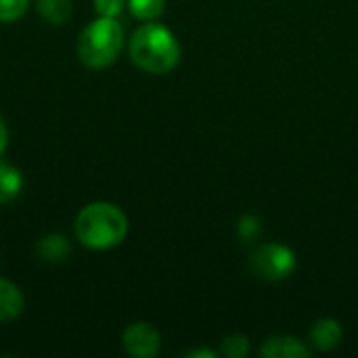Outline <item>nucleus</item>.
Here are the masks:
<instances>
[{
	"label": "nucleus",
	"instance_id": "obj_1",
	"mask_svg": "<svg viewBox=\"0 0 358 358\" xmlns=\"http://www.w3.org/2000/svg\"><path fill=\"white\" fill-rule=\"evenodd\" d=\"M130 59L147 73H168L180 61V44L168 27L149 21L134 31Z\"/></svg>",
	"mask_w": 358,
	"mask_h": 358
},
{
	"label": "nucleus",
	"instance_id": "obj_2",
	"mask_svg": "<svg viewBox=\"0 0 358 358\" xmlns=\"http://www.w3.org/2000/svg\"><path fill=\"white\" fill-rule=\"evenodd\" d=\"M73 231L82 245L90 250H109L124 241L128 233V218L117 206L96 201L80 210Z\"/></svg>",
	"mask_w": 358,
	"mask_h": 358
},
{
	"label": "nucleus",
	"instance_id": "obj_3",
	"mask_svg": "<svg viewBox=\"0 0 358 358\" xmlns=\"http://www.w3.org/2000/svg\"><path fill=\"white\" fill-rule=\"evenodd\" d=\"M124 46V29L115 17H99L78 38V59L90 69L113 65Z\"/></svg>",
	"mask_w": 358,
	"mask_h": 358
},
{
	"label": "nucleus",
	"instance_id": "obj_4",
	"mask_svg": "<svg viewBox=\"0 0 358 358\" xmlns=\"http://www.w3.org/2000/svg\"><path fill=\"white\" fill-rule=\"evenodd\" d=\"M252 271L266 281H283L296 271V254L283 243H264L250 258Z\"/></svg>",
	"mask_w": 358,
	"mask_h": 358
},
{
	"label": "nucleus",
	"instance_id": "obj_5",
	"mask_svg": "<svg viewBox=\"0 0 358 358\" xmlns=\"http://www.w3.org/2000/svg\"><path fill=\"white\" fill-rule=\"evenodd\" d=\"M124 350L134 358H153L159 352V334L151 323H132L122 336Z\"/></svg>",
	"mask_w": 358,
	"mask_h": 358
},
{
	"label": "nucleus",
	"instance_id": "obj_6",
	"mask_svg": "<svg viewBox=\"0 0 358 358\" xmlns=\"http://www.w3.org/2000/svg\"><path fill=\"white\" fill-rule=\"evenodd\" d=\"M260 355L264 358H306L310 357V348L298 338L277 336L264 342V346L260 348Z\"/></svg>",
	"mask_w": 358,
	"mask_h": 358
},
{
	"label": "nucleus",
	"instance_id": "obj_7",
	"mask_svg": "<svg viewBox=\"0 0 358 358\" xmlns=\"http://www.w3.org/2000/svg\"><path fill=\"white\" fill-rule=\"evenodd\" d=\"M310 346L321 352L336 350L342 342V325L336 319H319L308 331Z\"/></svg>",
	"mask_w": 358,
	"mask_h": 358
},
{
	"label": "nucleus",
	"instance_id": "obj_8",
	"mask_svg": "<svg viewBox=\"0 0 358 358\" xmlns=\"http://www.w3.org/2000/svg\"><path fill=\"white\" fill-rule=\"evenodd\" d=\"M23 306H25V300H23L21 289L10 281L0 279V323L15 321L23 313Z\"/></svg>",
	"mask_w": 358,
	"mask_h": 358
},
{
	"label": "nucleus",
	"instance_id": "obj_9",
	"mask_svg": "<svg viewBox=\"0 0 358 358\" xmlns=\"http://www.w3.org/2000/svg\"><path fill=\"white\" fill-rule=\"evenodd\" d=\"M36 252H38V256L44 262L61 264V262H65L71 256V245H69V241L63 235H57L55 233V235H48V237L40 239Z\"/></svg>",
	"mask_w": 358,
	"mask_h": 358
},
{
	"label": "nucleus",
	"instance_id": "obj_10",
	"mask_svg": "<svg viewBox=\"0 0 358 358\" xmlns=\"http://www.w3.org/2000/svg\"><path fill=\"white\" fill-rule=\"evenodd\" d=\"M23 189V176L17 168L0 164V203L13 201Z\"/></svg>",
	"mask_w": 358,
	"mask_h": 358
},
{
	"label": "nucleus",
	"instance_id": "obj_11",
	"mask_svg": "<svg viewBox=\"0 0 358 358\" xmlns=\"http://www.w3.org/2000/svg\"><path fill=\"white\" fill-rule=\"evenodd\" d=\"M36 8L52 25H61L71 17V0H36Z\"/></svg>",
	"mask_w": 358,
	"mask_h": 358
},
{
	"label": "nucleus",
	"instance_id": "obj_12",
	"mask_svg": "<svg viewBox=\"0 0 358 358\" xmlns=\"http://www.w3.org/2000/svg\"><path fill=\"white\" fill-rule=\"evenodd\" d=\"M166 0H128L130 13L141 21H155L164 13Z\"/></svg>",
	"mask_w": 358,
	"mask_h": 358
},
{
	"label": "nucleus",
	"instance_id": "obj_13",
	"mask_svg": "<svg viewBox=\"0 0 358 358\" xmlns=\"http://www.w3.org/2000/svg\"><path fill=\"white\" fill-rule=\"evenodd\" d=\"M222 355L229 358H245L250 355V340L241 334H233L222 340Z\"/></svg>",
	"mask_w": 358,
	"mask_h": 358
},
{
	"label": "nucleus",
	"instance_id": "obj_14",
	"mask_svg": "<svg viewBox=\"0 0 358 358\" xmlns=\"http://www.w3.org/2000/svg\"><path fill=\"white\" fill-rule=\"evenodd\" d=\"M29 0H0V23L17 21L25 15Z\"/></svg>",
	"mask_w": 358,
	"mask_h": 358
},
{
	"label": "nucleus",
	"instance_id": "obj_15",
	"mask_svg": "<svg viewBox=\"0 0 358 358\" xmlns=\"http://www.w3.org/2000/svg\"><path fill=\"white\" fill-rule=\"evenodd\" d=\"M128 0H94V10L101 17H117Z\"/></svg>",
	"mask_w": 358,
	"mask_h": 358
},
{
	"label": "nucleus",
	"instance_id": "obj_16",
	"mask_svg": "<svg viewBox=\"0 0 358 358\" xmlns=\"http://www.w3.org/2000/svg\"><path fill=\"white\" fill-rule=\"evenodd\" d=\"M237 229H239V237L243 241H252L254 237L260 235V220L254 218V216H243L239 220V227Z\"/></svg>",
	"mask_w": 358,
	"mask_h": 358
},
{
	"label": "nucleus",
	"instance_id": "obj_17",
	"mask_svg": "<svg viewBox=\"0 0 358 358\" xmlns=\"http://www.w3.org/2000/svg\"><path fill=\"white\" fill-rule=\"evenodd\" d=\"M6 141H8V130H6L4 120L0 117V155H2V151L6 149Z\"/></svg>",
	"mask_w": 358,
	"mask_h": 358
},
{
	"label": "nucleus",
	"instance_id": "obj_18",
	"mask_svg": "<svg viewBox=\"0 0 358 358\" xmlns=\"http://www.w3.org/2000/svg\"><path fill=\"white\" fill-rule=\"evenodd\" d=\"M187 357H191V358H197V357H203V358H216L218 357V352H214V350H191Z\"/></svg>",
	"mask_w": 358,
	"mask_h": 358
}]
</instances>
